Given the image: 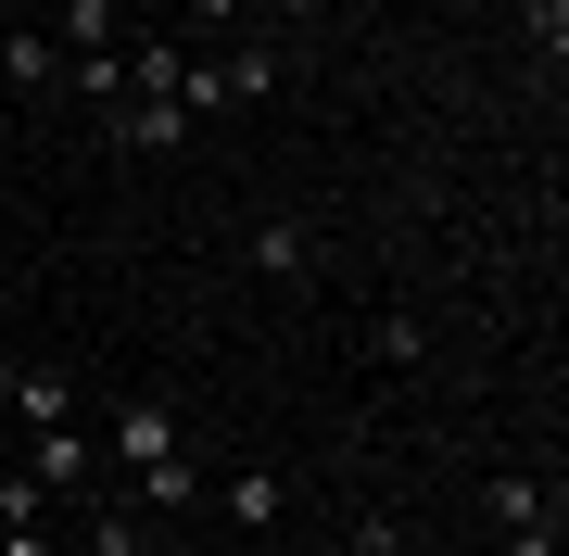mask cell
<instances>
[{"label": "cell", "mask_w": 569, "mask_h": 556, "mask_svg": "<svg viewBox=\"0 0 569 556\" xmlns=\"http://www.w3.org/2000/svg\"><path fill=\"white\" fill-rule=\"evenodd\" d=\"M507 556H557V532H519V544H507Z\"/></svg>", "instance_id": "9"}, {"label": "cell", "mask_w": 569, "mask_h": 556, "mask_svg": "<svg viewBox=\"0 0 569 556\" xmlns=\"http://www.w3.org/2000/svg\"><path fill=\"white\" fill-rule=\"evenodd\" d=\"M216 77H228V102H266V89H279V51H266V39H241Z\"/></svg>", "instance_id": "3"}, {"label": "cell", "mask_w": 569, "mask_h": 556, "mask_svg": "<svg viewBox=\"0 0 569 556\" xmlns=\"http://www.w3.org/2000/svg\"><path fill=\"white\" fill-rule=\"evenodd\" d=\"M164 556H190V544H164Z\"/></svg>", "instance_id": "11"}, {"label": "cell", "mask_w": 569, "mask_h": 556, "mask_svg": "<svg viewBox=\"0 0 569 556\" xmlns=\"http://www.w3.org/2000/svg\"><path fill=\"white\" fill-rule=\"evenodd\" d=\"M63 39H77V63H102V51H114V0H77V13H63Z\"/></svg>", "instance_id": "5"}, {"label": "cell", "mask_w": 569, "mask_h": 556, "mask_svg": "<svg viewBox=\"0 0 569 556\" xmlns=\"http://www.w3.org/2000/svg\"><path fill=\"white\" fill-rule=\"evenodd\" d=\"M0 77H13V89H63V51L39 39V26H26V39H13V51H0Z\"/></svg>", "instance_id": "4"}, {"label": "cell", "mask_w": 569, "mask_h": 556, "mask_svg": "<svg viewBox=\"0 0 569 556\" xmlns=\"http://www.w3.org/2000/svg\"><path fill=\"white\" fill-rule=\"evenodd\" d=\"M0 392H13V417H26V431H63V405H77L51 367H26V380H0Z\"/></svg>", "instance_id": "2"}, {"label": "cell", "mask_w": 569, "mask_h": 556, "mask_svg": "<svg viewBox=\"0 0 569 556\" xmlns=\"http://www.w3.org/2000/svg\"><path fill=\"white\" fill-rule=\"evenodd\" d=\"M77 468H89V443H77V431H39V494H51V481H77Z\"/></svg>", "instance_id": "7"}, {"label": "cell", "mask_w": 569, "mask_h": 556, "mask_svg": "<svg viewBox=\"0 0 569 556\" xmlns=\"http://www.w3.org/2000/svg\"><path fill=\"white\" fill-rule=\"evenodd\" d=\"M114 455H127V468H164V455H178V417H164V405H127L114 417Z\"/></svg>", "instance_id": "1"}, {"label": "cell", "mask_w": 569, "mask_h": 556, "mask_svg": "<svg viewBox=\"0 0 569 556\" xmlns=\"http://www.w3.org/2000/svg\"><path fill=\"white\" fill-rule=\"evenodd\" d=\"M305 253H317V241H305V228L279 215V228H266V241H253V266H266V279H291V266H305Z\"/></svg>", "instance_id": "6"}, {"label": "cell", "mask_w": 569, "mask_h": 556, "mask_svg": "<svg viewBox=\"0 0 569 556\" xmlns=\"http://www.w3.org/2000/svg\"><path fill=\"white\" fill-rule=\"evenodd\" d=\"M279 13H317V0H279Z\"/></svg>", "instance_id": "10"}, {"label": "cell", "mask_w": 569, "mask_h": 556, "mask_svg": "<svg viewBox=\"0 0 569 556\" xmlns=\"http://www.w3.org/2000/svg\"><path fill=\"white\" fill-rule=\"evenodd\" d=\"M0 556H51V544H39V532H0Z\"/></svg>", "instance_id": "8"}]
</instances>
